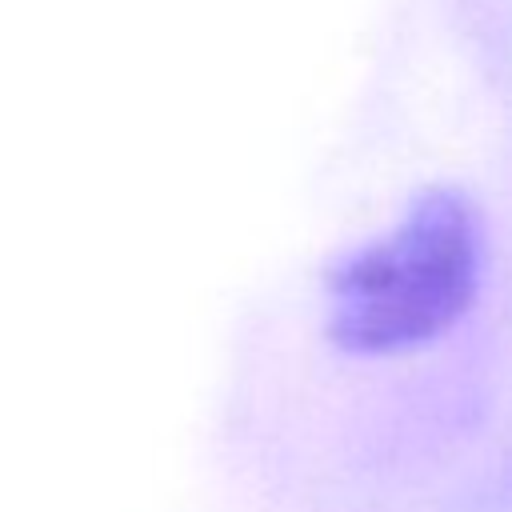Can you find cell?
<instances>
[{"label": "cell", "mask_w": 512, "mask_h": 512, "mask_svg": "<svg viewBox=\"0 0 512 512\" xmlns=\"http://www.w3.org/2000/svg\"><path fill=\"white\" fill-rule=\"evenodd\" d=\"M476 216L452 188L424 192L376 244L328 280V328L344 348L392 352L448 328L476 288Z\"/></svg>", "instance_id": "obj_1"}]
</instances>
